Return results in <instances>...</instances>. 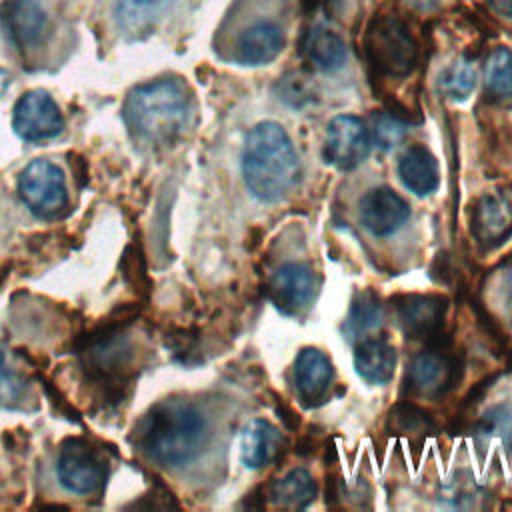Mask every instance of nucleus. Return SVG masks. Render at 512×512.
<instances>
[{"label": "nucleus", "instance_id": "23", "mask_svg": "<svg viewBox=\"0 0 512 512\" xmlns=\"http://www.w3.org/2000/svg\"><path fill=\"white\" fill-rule=\"evenodd\" d=\"M486 90L494 98H512V52L496 48L486 62Z\"/></svg>", "mask_w": 512, "mask_h": 512}, {"label": "nucleus", "instance_id": "27", "mask_svg": "<svg viewBox=\"0 0 512 512\" xmlns=\"http://www.w3.org/2000/svg\"><path fill=\"white\" fill-rule=\"evenodd\" d=\"M390 420L396 422L400 432H408V430H420L426 428V414L416 408L414 404H398L392 412H390Z\"/></svg>", "mask_w": 512, "mask_h": 512}, {"label": "nucleus", "instance_id": "15", "mask_svg": "<svg viewBox=\"0 0 512 512\" xmlns=\"http://www.w3.org/2000/svg\"><path fill=\"white\" fill-rule=\"evenodd\" d=\"M286 438L268 420H252L240 438V458L246 468L258 470L268 466L284 448Z\"/></svg>", "mask_w": 512, "mask_h": 512}, {"label": "nucleus", "instance_id": "2", "mask_svg": "<svg viewBox=\"0 0 512 512\" xmlns=\"http://www.w3.org/2000/svg\"><path fill=\"white\" fill-rule=\"evenodd\" d=\"M206 424L202 414L184 400L156 404L140 424L138 446L160 466L190 462L204 444Z\"/></svg>", "mask_w": 512, "mask_h": 512}, {"label": "nucleus", "instance_id": "7", "mask_svg": "<svg viewBox=\"0 0 512 512\" xmlns=\"http://www.w3.org/2000/svg\"><path fill=\"white\" fill-rule=\"evenodd\" d=\"M12 126L22 140L44 142L56 138L62 132L64 120L58 104L48 92L32 90L16 102Z\"/></svg>", "mask_w": 512, "mask_h": 512}, {"label": "nucleus", "instance_id": "1", "mask_svg": "<svg viewBox=\"0 0 512 512\" xmlns=\"http://www.w3.org/2000/svg\"><path fill=\"white\" fill-rule=\"evenodd\" d=\"M242 172L248 190L262 202L284 198L300 178V160L286 130L276 122H260L246 138Z\"/></svg>", "mask_w": 512, "mask_h": 512}, {"label": "nucleus", "instance_id": "13", "mask_svg": "<svg viewBox=\"0 0 512 512\" xmlns=\"http://www.w3.org/2000/svg\"><path fill=\"white\" fill-rule=\"evenodd\" d=\"M272 304L288 316L300 314L312 300L314 294V272L308 264L290 262L284 264L270 280Z\"/></svg>", "mask_w": 512, "mask_h": 512}, {"label": "nucleus", "instance_id": "18", "mask_svg": "<svg viewBox=\"0 0 512 512\" xmlns=\"http://www.w3.org/2000/svg\"><path fill=\"white\" fill-rule=\"evenodd\" d=\"M172 0H118L116 26L128 40L148 36L166 14Z\"/></svg>", "mask_w": 512, "mask_h": 512}, {"label": "nucleus", "instance_id": "26", "mask_svg": "<svg viewBox=\"0 0 512 512\" xmlns=\"http://www.w3.org/2000/svg\"><path fill=\"white\" fill-rule=\"evenodd\" d=\"M372 134L380 148L390 150L404 138L406 128L398 118L380 112V114L372 116Z\"/></svg>", "mask_w": 512, "mask_h": 512}, {"label": "nucleus", "instance_id": "28", "mask_svg": "<svg viewBox=\"0 0 512 512\" xmlns=\"http://www.w3.org/2000/svg\"><path fill=\"white\" fill-rule=\"evenodd\" d=\"M490 6H492L498 14L506 16V18H512V0H490Z\"/></svg>", "mask_w": 512, "mask_h": 512}, {"label": "nucleus", "instance_id": "14", "mask_svg": "<svg viewBox=\"0 0 512 512\" xmlns=\"http://www.w3.org/2000/svg\"><path fill=\"white\" fill-rule=\"evenodd\" d=\"M6 32L12 36V42L22 50H34L48 26V16L38 0H14L8 4L4 14Z\"/></svg>", "mask_w": 512, "mask_h": 512}, {"label": "nucleus", "instance_id": "30", "mask_svg": "<svg viewBox=\"0 0 512 512\" xmlns=\"http://www.w3.org/2000/svg\"><path fill=\"white\" fill-rule=\"evenodd\" d=\"M406 2H410L412 6H418V8H432V6H436L440 0H406Z\"/></svg>", "mask_w": 512, "mask_h": 512}, {"label": "nucleus", "instance_id": "22", "mask_svg": "<svg viewBox=\"0 0 512 512\" xmlns=\"http://www.w3.org/2000/svg\"><path fill=\"white\" fill-rule=\"evenodd\" d=\"M316 496V482L304 468H294L270 486V500L286 508H304Z\"/></svg>", "mask_w": 512, "mask_h": 512}, {"label": "nucleus", "instance_id": "6", "mask_svg": "<svg viewBox=\"0 0 512 512\" xmlns=\"http://www.w3.org/2000/svg\"><path fill=\"white\" fill-rule=\"evenodd\" d=\"M56 474L74 494H92L106 480V464L82 440H66L58 450Z\"/></svg>", "mask_w": 512, "mask_h": 512}, {"label": "nucleus", "instance_id": "5", "mask_svg": "<svg viewBox=\"0 0 512 512\" xmlns=\"http://www.w3.org/2000/svg\"><path fill=\"white\" fill-rule=\"evenodd\" d=\"M18 190L26 206L42 218L58 216L66 206L64 174L50 160L30 162L20 172Z\"/></svg>", "mask_w": 512, "mask_h": 512}, {"label": "nucleus", "instance_id": "20", "mask_svg": "<svg viewBox=\"0 0 512 512\" xmlns=\"http://www.w3.org/2000/svg\"><path fill=\"white\" fill-rule=\"evenodd\" d=\"M402 184L416 196H428L440 184L436 158L424 146H410L398 162Z\"/></svg>", "mask_w": 512, "mask_h": 512}, {"label": "nucleus", "instance_id": "11", "mask_svg": "<svg viewBox=\"0 0 512 512\" xmlns=\"http://www.w3.org/2000/svg\"><path fill=\"white\" fill-rule=\"evenodd\" d=\"M448 300L438 294H406L396 302V316L406 336H438L446 318Z\"/></svg>", "mask_w": 512, "mask_h": 512}, {"label": "nucleus", "instance_id": "9", "mask_svg": "<svg viewBox=\"0 0 512 512\" xmlns=\"http://www.w3.org/2000/svg\"><path fill=\"white\" fill-rule=\"evenodd\" d=\"M370 150V136L356 116H336L326 130L324 158L340 170L358 166Z\"/></svg>", "mask_w": 512, "mask_h": 512}, {"label": "nucleus", "instance_id": "4", "mask_svg": "<svg viewBox=\"0 0 512 512\" xmlns=\"http://www.w3.org/2000/svg\"><path fill=\"white\" fill-rule=\"evenodd\" d=\"M364 50L370 64L388 76H406L418 60V46L394 16H378L370 22L364 38Z\"/></svg>", "mask_w": 512, "mask_h": 512}, {"label": "nucleus", "instance_id": "16", "mask_svg": "<svg viewBox=\"0 0 512 512\" xmlns=\"http://www.w3.org/2000/svg\"><path fill=\"white\" fill-rule=\"evenodd\" d=\"M332 376V364L324 352L310 346L300 350L294 362V382L300 398L306 404L324 398V394L330 388Z\"/></svg>", "mask_w": 512, "mask_h": 512}, {"label": "nucleus", "instance_id": "19", "mask_svg": "<svg viewBox=\"0 0 512 512\" xmlns=\"http://www.w3.org/2000/svg\"><path fill=\"white\" fill-rule=\"evenodd\" d=\"M354 368L370 384H386L396 368V350L386 338H366L354 350Z\"/></svg>", "mask_w": 512, "mask_h": 512}, {"label": "nucleus", "instance_id": "21", "mask_svg": "<svg viewBox=\"0 0 512 512\" xmlns=\"http://www.w3.org/2000/svg\"><path fill=\"white\" fill-rule=\"evenodd\" d=\"M304 56L316 70L334 72L346 62V46L332 28L314 26L304 40Z\"/></svg>", "mask_w": 512, "mask_h": 512}, {"label": "nucleus", "instance_id": "17", "mask_svg": "<svg viewBox=\"0 0 512 512\" xmlns=\"http://www.w3.org/2000/svg\"><path fill=\"white\" fill-rule=\"evenodd\" d=\"M284 48V34L274 22H256L248 26L236 42V58L248 66L272 62Z\"/></svg>", "mask_w": 512, "mask_h": 512}, {"label": "nucleus", "instance_id": "25", "mask_svg": "<svg viewBox=\"0 0 512 512\" xmlns=\"http://www.w3.org/2000/svg\"><path fill=\"white\" fill-rule=\"evenodd\" d=\"M380 322V304L378 298L370 292L360 294V298L352 304L348 314V328L350 332L358 334L364 330L374 328Z\"/></svg>", "mask_w": 512, "mask_h": 512}, {"label": "nucleus", "instance_id": "29", "mask_svg": "<svg viewBox=\"0 0 512 512\" xmlns=\"http://www.w3.org/2000/svg\"><path fill=\"white\" fill-rule=\"evenodd\" d=\"M504 294H506V300L512 308V266L506 270V276H504Z\"/></svg>", "mask_w": 512, "mask_h": 512}, {"label": "nucleus", "instance_id": "10", "mask_svg": "<svg viewBox=\"0 0 512 512\" xmlns=\"http://www.w3.org/2000/svg\"><path fill=\"white\" fill-rule=\"evenodd\" d=\"M458 370L460 364L454 356L442 350H424L412 360L406 378L416 396L438 398L454 388Z\"/></svg>", "mask_w": 512, "mask_h": 512}, {"label": "nucleus", "instance_id": "12", "mask_svg": "<svg viewBox=\"0 0 512 512\" xmlns=\"http://www.w3.org/2000/svg\"><path fill=\"white\" fill-rule=\"evenodd\" d=\"M408 218V202L388 186L372 188L360 200V220L374 236L394 234Z\"/></svg>", "mask_w": 512, "mask_h": 512}, {"label": "nucleus", "instance_id": "3", "mask_svg": "<svg viewBox=\"0 0 512 512\" xmlns=\"http://www.w3.org/2000/svg\"><path fill=\"white\" fill-rule=\"evenodd\" d=\"M190 116V94L180 80L162 78L134 88L124 102V120L132 136L148 144L176 138Z\"/></svg>", "mask_w": 512, "mask_h": 512}, {"label": "nucleus", "instance_id": "24", "mask_svg": "<svg viewBox=\"0 0 512 512\" xmlns=\"http://www.w3.org/2000/svg\"><path fill=\"white\" fill-rule=\"evenodd\" d=\"M476 86V68L470 60L452 62L440 76V90L452 100H466Z\"/></svg>", "mask_w": 512, "mask_h": 512}, {"label": "nucleus", "instance_id": "8", "mask_svg": "<svg viewBox=\"0 0 512 512\" xmlns=\"http://www.w3.org/2000/svg\"><path fill=\"white\" fill-rule=\"evenodd\" d=\"M470 232L484 248L500 246L512 234V194L494 190L480 196L472 206Z\"/></svg>", "mask_w": 512, "mask_h": 512}]
</instances>
